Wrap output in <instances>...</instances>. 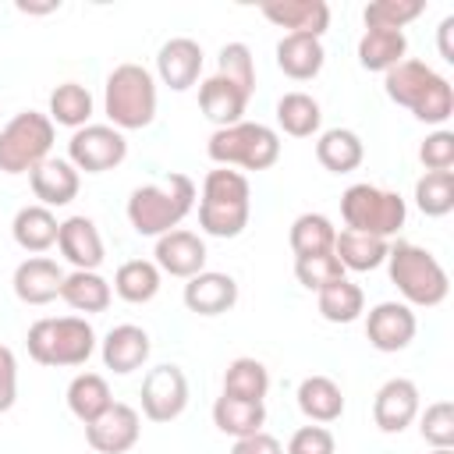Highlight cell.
<instances>
[{"label":"cell","mask_w":454,"mask_h":454,"mask_svg":"<svg viewBox=\"0 0 454 454\" xmlns=\"http://www.w3.org/2000/svg\"><path fill=\"white\" fill-rule=\"evenodd\" d=\"M195 206V181L188 174H170L156 184H142L128 199V223L142 238H160L174 231Z\"/></svg>","instance_id":"obj_1"},{"label":"cell","mask_w":454,"mask_h":454,"mask_svg":"<svg viewBox=\"0 0 454 454\" xmlns=\"http://www.w3.org/2000/svg\"><path fill=\"white\" fill-rule=\"evenodd\" d=\"M248 213H252L248 177L231 167L209 170L199 199V227L213 238H238L248 227Z\"/></svg>","instance_id":"obj_2"},{"label":"cell","mask_w":454,"mask_h":454,"mask_svg":"<svg viewBox=\"0 0 454 454\" xmlns=\"http://www.w3.org/2000/svg\"><path fill=\"white\" fill-rule=\"evenodd\" d=\"M25 344L39 365L71 369V365H85L89 355L96 351V330L85 316H46L28 326Z\"/></svg>","instance_id":"obj_3"},{"label":"cell","mask_w":454,"mask_h":454,"mask_svg":"<svg viewBox=\"0 0 454 454\" xmlns=\"http://www.w3.org/2000/svg\"><path fill=\"white\" fill-rule=\"evenodd\" d=\"M387 270H390V280L394 287L401 291L404 305H422V309H433L447 298L450 291V280H447V270L440 266V259L411 241H397L390 245L387 252Z\"/></svg>","instance_id":"obj_4"},{"label":"cell","mask_w":454,"mask_h":454,"mask_svg":"<svg viewBox=\"0 0 454 454\" xmlns=\"http://www.w3.org/2000/svg\"><path fill=\"white\" fill-rule=\"evenodd\" d=\"M103 110L117 131L149 128L156 117V82L142 64H117L106 74Z\"/></svg>","instance_id":"obj_5"},{"label":"cell","mask_w":454,"mask_h":454,"mask_svg":"<svg viewBox=\"0 0 454 454\" xmlns=\"http://www.w3.org/2000/svg\"><path fill=\"white\" fill-rule=\"evenodd\" d=\"M206 153L220 167L270 170L280 160V135L259 121H238L231 128H216L206 142Z\"/></svg>","instance_id":"obj_6"},{"label":"cell","mask_w":454,"mask_h":454,"mask_svg":"<svg viewBox=\"0 0 454 454\" xmlns=\"http://www.w3.org/2000/svg\"><path fill=\"white\" fill-rule=\"evenodd\" d=\"M340 216L348 223V231H362V234H376V238H390L404 227L408 206L397 192L376 188L369 181L351 184L340 195Z\"/></svg>","instance_id":"obj_7"},{"label":"cell","mask_w":454,"mask_h":454,"mask_svg":"<svg viewBox=\"0 0 454 454\" xmlns=\"http://www.w3.org/2000/svg\"><path fill=\"white\" fill-rule=\"evenodd\" d=\"M53 149V121L39 110L14 114L0 131V170L4 174H32Z\"/></svg>","instance_id":"obj_8"},{"label":"cell","mask_w":454,"mask_h":454,"mask_svg":"<svg viewBox=\"0 0 454 454\" xmlns=\"http://www.w3.org/2000/svg\"><path fill=\"white\" fill-rule=\"evenodd\" d=\"M128 156V138L114 124H85L67 142V163L85 174H103L121 167Z\"/></svg>","instance_id":"obj_9"},{"label":"cell","mask_w":454,"mask_h":454,"mask_svg":"<svg viewBox=\"0 0 454 454\" xmlns=\"http://www.w3.org/2000/svg\"><path fill=\"white\" fill-rule=\"evenodd\" d=\"M188 408V376L181 365H156L142 380V415L149 422H174Z\"/></svg>","instance_id":"obj_10"},{"label":"cell","mask_w":454,"mask_h":454,"mask_svg":"<svg viewBox=\"0 0 454 454\" xmlns=\"http://www.w3.org/2000/svg\"><path fill=\"white\" fill-rule=\"evenodd\" d=\"M138 433H142L138 411L121 401H114L99 419L85 426V440L96 454H128L138 443Z\"/></svg>","instance_id":"obj_11"},{"label":"cell","mask_w":454,"mask_h":454,"mask_svg":"<svg viewBox=\"0 0 454 454\" xmlns=\"http://www.w3.org/2000/svg\"><path fill=\"white\" fill-rule=\"evenodd\" d=\"M415 330H419L415 312L404 301H380L365 316V337H369V344L376 351H387V355L404 351L415 340Z\"/></svg>","instance_id":"obj_12"},{"label":"cell","mask_w":454,"mask_h":454,"mask_svg":"<svg viewBox=\"0 0 454 454\" xmlns=\"http://www.w3.org/2000/svg\"><path fill=\"white\" fill-rule=\"evenodd\" d=\"M419 419V387L404 376L387 380L372 397V422L383 433H404Z\"/></svg>","instance_id":"obj_13"},{"label":"cell","mask_w":454,"mask_h":454,"mask_svg":"<svg viewBox=\"0 0 454 454\" xmlns=\"http://www.w3.org/2000/svg\"><path fill=\"white\" fill-rule=\"evenodd\" d=\"M156 266L160 273H170V277H181V280H192L195 273L206 270V241L184 227H174L167 234L156 238Z\"/></svg>","instance_id":"obj_14"},{"label":"cell","mask_w":454,"mask_h":454,"mask_svg":"<svg viewBox=\"0 0 454 454\" xmlns=\"http://www.w3.org/2000/svg\"><path fill=\"white\" fill-rule=\"evenodd\" d=\"M156 74L167 89L174 92H184L199 82L202 74V46L188 35H177V39H167L156 53Z\"/></svg>","instance_id":"obj_15"},{"label":"cell","mask_w":454,"mask_h":454,"mask_svg":"<svg viewBox=\"0 0 454 454\" xmlns=\"http://www.w3.org/2000/svg\"><path fill=\"white\" fill-rule=\"evenodd\" d=\"M184 305L195 316H223L238 305V280L231 273L202 270L184 284Z\"/></svg>","instance_id":"obj_16"},{"label":"cell","mask_w":454,"mask_h":454,"mask_svg":"<svg viewBox=\"0 0 454 454\" xmlns=\"http://www.w3.org/2000/svg\"><path fill=\"white\" fill-rule=\"evenodd\" d=\"M14 294L25 305H46L53 298H60V284H64V270L46 259V255H28L25 262H18L14 270Z\"/></svg>","instance_id":"obj_17"},{"label":"cell","mask_w":454,"mask_h":454,"mask_svg":"<svg viewBox=\"0 0 454 454\" xmlns=\"http://www.w3.org/2000/svg\"><path fill=\"white\" fill-rule=\"evenodd\" d=\"M149 351H153V340L135 323H121V326H114L103 337V365L110 372H117V376H128V372L142 369L145 358H149Z\"/></svg>","instance_id":"obj_18"},{"label":"cell","mask_w":454,"mask_h":454,"mask_svg":"<svg viewBox=\"0 0 454 454\" xmlns=\"http://www.w3.org/2000/svg\"><path fill=\"white\" fill-rule=\"evenodd\" d=\"M57 248L60 255L74 266V270H99L103 262V238H99V227L89 220V216H67L60 223V234H57Z\"/></svg>","instance_id":"obj_19"},{"label":"cell","mask_w":454,"mask_h":454,"mask_svg":"<svg viewBox=\"0 0 454 454\" xmlns=\"http://www.w3.org/2000/svg\"><path fill=\"white\" fill-rule=\"evenodd\" d=\"M262 18L294 32V35H323L330 28V7L326 0H280V4H262Z\"/></svg>","instance_id":"obj_20"},{"label":"cell","mask_w":454,"mask_h":454,"mask_svg":"<svg viewBox=\"0 0 454 454\" xmlns=\"http://www.w3.org/2000/svg\"><path fill=\"white\" fill-rule=\"evenodd\" d=\"M436 78H440V74H436L429 64L404 57L401 64H394V67L383 74V89H387V96H390L397 106H408V110L415 114Z\"/></svg>","instance_id":"obj_21"},{"label":"cell","mask_w":454,"mask_h":454,"mask_svg":"<svg viewBox=\"0 0 454 454\" xmlns=\"http://www.w3.org/2000/svg\"><path fill=\"white\" fill-rule=\"evenodd\" d=\"M28 181H32V195H35L39 206H46V209L67 206V202L78 195V184H82L78 170H74L67 160H57V156L43 160V163L28 174Z\"/></svg>","instance_id":"obj_22"},{"label":"cell","mask_w":454,"mask_h":454,"mask_svg":"<svg viewBox=\"0 0 454 454\" xmlns=\"http://www.w3.org/2000/svg\"><path fill=\"white\" fill-rule=\"evenodd\" d=\"M199 106H202V114H206L216 128H231V124H238V121L245 117L248 96H245L238 85H231L227 78L209 74L206 82H199Z\"/></svg>","instance_id":"obj_23"},{"label":"cell","mask_w":454,"mask_h":454,"mask_svg":"<svg viewBox=\"0 0 454 454\" xmlns=\"http://www.w3.org/2000/svg\"><path fill=\"white\" fill-rule=\"evenodd\" d=\"M323 60H326V53H323V43L316 35H294V32H287L277 43V67L287 78H294V82L316 78L323 71Z\"/></svg>","instance_id":"obj_24"},{"label":"cell","mask_w":454,"mask_h":454,"mask_svg":"<svg viewBox=\"0 0 454 454\" xmlns=\"http://www.w3.org/2000/svg\"><path fill=\"white\" fill-rule=\"evenodd\" d=\"M11 234H14V241H18V248H25V252H46V248H53L57 245V234H60V223H57V216H53V209H46V206H21L18 213H14V223H11Z\"/></svg>","instance_id":"obj_25"},{"label":"cell","mask_w":454,"mask_h":454,"mask_svg":"<svg viewBox=\"0 0 454 454\" xmlns=\"http://www.w3.org/2000/svg\"><path fill=\"white\" fill-rule=\"evenodd\" d=\"M387 238H376V234H362V231H340L333 238V255L340 259L344 270H355V273H369L376 266L387 262Z\"/></svg>","instance_id":"obj_26"},{"label":"cell","mask_w":454,"mask_h":454,"mask_svg":"<svg viewBox=\"0 0 454 454\" xmlns=\"http://www.w3.org/2000/svg\"><path fill=\"white\" fill-rule=\"evenodd\" d=\"M298 408L305 419L326 426V422H337L344 415V394L340 387L330 380V376H305L298 383Z\"/></svg>","instance_id":"obj_27"},{"label":"cell","mask_w":454,"mask_h":454,"mask_svg":"<svg viewBox=\"0 0 454 454\" xmlns=\"http://www.w3.org/2000/svg\"><path fill=\"white\" fill-rule=\"evenodd\" d=\"M262 422H266V404L262 401H241V397H231V394H220L213 401V426L227 436H234V440L259 433Z\"/></svg>","instance_id":"obj_28"},{"label":"cell","mask_w":454,"mask_h":454,"mask_svg":"<svg viewBox=\"0 0 454 454\" xmlns=\"http://www.w3.org/2000/svg\"><path fill=\"white\" fill-rule=\"evenodd\" d=\"M316 160L330 170V174H351L355 167H362L365 160V145L351 128H330L319 135L316 142Z\"/></svg>","instance_id":"obj_29"},{"label":"cell","mask_w":454,"mask_h":454,"mask_svg":"<svg viewBox=\"0 0 454 454\" xmlns=\"http://www.w3.org/2000/svg\"><path fill=\"white\" fill-rule=\"evenodd\" d=\"M60 298L74 312H103L110 305V298H114V287L96 270H74V273H64Z\"/></svg>","instance_id":"obj_30"},{"label":"cell","mask_w":454,"mask_h":454,"mask_svg":"<svg viewBox=\"0 0 454 454\" xmlns=\"http://www.w3.org/2000/svg\"><path fill=\"white\" fill-rule=\"evenodd\" d=\"M160 291V266L153 259H128L117 266L114 273V294L131 301V305H145L153 301Z\"/></svg>","instance_id":"obj_31"},{"label":"cell","mask_w":454,"mask_h":454,"mask_svg":"<svg viewBox=\"0 0 454 454\" xmlns=\"http://www.w3.org/2000/svg\"><path fill=\"white\" fill-rule=\"evenodd\" d=\"M110 404H114L110 383H106L99 372H78V376L67 383V408H71V415H74L78 422L89 426V422L99 419Z\"/></svg>","instance_id":"obj_32"},{"label":"cell","mask_w":454,"mask_h":454,"mask_svg":"<svg viewBox=\"0 0 454 454\" xmlns=\"http://www.w3.org/2000/svg\"><path fill=\"white\" fill-rule=\"evenodd\" d=\"M408 53V39L404 32H383V28H365L358 39V64L365 71H390L394 64H401Z\"/></svg>","instance_id":"obj_33"},{"label":"cell","mask_w":454,"mask_h":454,"mask_svg":"<svg viewBox=\"0 0 454 454\" xmlns=\"http://www.w3.org/2000/svg\"><path fill=\"white\" fill-rule=\"evenodd\" d=\"M277 124L291 138H309L323 124V110L309 92H284L277 99Z\"/></svg>","instance_id":"obj_34"},{"label":"cell","mask_w":454,"mask_h":454,"mask_svg":"<svg viewBox=\"0 0 454 454\" xmlns=\"http://www.w3.org/2000/svg\"><path fill=\"white\" fill-rule=\"evenodd\" d=\"M53 124H64V128H85L89 117H92V96L85 85L78 82H60L53 92H50V114H46Z\"/></svg>","instance_id":"obj_35"},{"label":"cell","mask_w":454,"mask_h":454,"mask_svg":"<svg viewBox=\"0 0 454 454\" xmlns=\"http://www.w3.org/2000/svg\"><path fill=\"white\" fill-rule=\"evenodd\" d=\"M333 238H337V227L323 213H301V216H294L291 234H287L294 259L298 255H316V252H333Z\"/></svg>","instance_id":"obj_36"},{"label":"cell","mask_w":454,"mask_h":454,"mask_svg":"<svg viewBox=\"0 0 454 454\" xmlns=\"http://www.w3.org/2000/svg\"><path fill=\"white\" fill-rule=\"evenodd\" d=\"M316 305H319V316H323L326 323H355V319L365 312V294H362L358 284H351V280L344 277V280L323 287L319 298H316Z\"/></svg>","instance_id":"obj_37"},{"label":"cell","mask_w":454,"mask_h":454,"mask_svg":"<svg viewBox=\"0 0 454 454\" xmlns=\"http://www.w3.org/2000/svg\"><path fill=\"white\" fill-rule=\"evenodd\" d=\"M266 390H270V372H266V365L259 358L241 355V358H234L227 365V372H223V394L241 397V401H262Z\"/></svg>","instance_id":"obj_38"},{"label":"cell","mask_w":454,"mask_h":454,"mask_svg":"<svg viewBox=\"0 0 454 454\" xmlns=\"http://www.w3.org/2000/svg\"><path fill=\"white\" fill-rule=\"evenodd\" d=\"M415 206L426 216H447L454 209V170H426L415 181Z\"/></svg>","instance_id":"obj_39"},{"label":"cell","mask_w":454,"mask_h":454,"mask_svg":"<svg viewBox=\"0 0 454 454\" xmlns=\"http://www.w3.org/2000/svg\"><path fill=\"white\" fill-rule=\"evenodd\" d=\"M426 11V0H372L362 18L365 28H383V32H401L408 21H415Z\"/></svg>","instance_id":"obj_40"},{"label":"cell","mask_w":454,"mask_h":454,"mask_svg":"<svg viewBox=\"0 0 454 454\" xmlns=\"http://www.w3.org/2000/svg\"><path fill=\"white\" fill-rule=\"evenodd\" d=\"M216 74L227 78L231 85H238L248 99L255 92V60H252V50L245 43H227L216 57Z\"/></svg>","instance_id":"obj_41"},{"label":"cell","mask_w":454,"mask_h":454,"mask_svg":"<svg viewBox=\"0 0 454 454\" xmlns=\"http://www.w3.org/2000/svg\"><path fill=\"white\" fill-rule=\"evenodd\" d=\"M294 277H298V284L301 287H309V291H323V287H330V284H337V280H344V266H340V259L333 255V252H316V255H298L294 259Z\"/></svg>","instance_id":"obj_42"},{"label":"cell","mask_w":454,"mask_h":454,"mask_svg":"<svg viewBox=\"0 0 454 454\" xmlns=\"http://www.w3.org/2000/svg\"><path fill=\"white\" fill-rule=\"evenodd\" d=\"M419 433L433 450L436 447H454V404L450 401L426 404V411L419 415Z\"/></svg>","instance_id":"obj_43"},{"label":"cell","mask_w":454,"mask_h":454,"mask_svg":"<svg viewBox=\"0 0 454 454\" xmlns=\"http://www.w3.org/2000/svg\"><path fill=\"white\" fill-rule=\"evenodd\" d=\"M419 160L426 170H450L454 167V131L436 128L433 135H426V142L419 145Z\"/></svg>","instance_id":"obj_44"},{"label":"cell","mask_w":454,"mask_h":454,"mask_svg":"<svg viewBox=\"0 0 454 454\" xmlns=\"http://www.w3.org/2000/svg\"><path fill=\"white\" fill-rule=\"evenodd\" d=\"M333 450H337V440L326 426H301L287 440V454H333Z\"/></svg>","instance_id":"obj_45"},{"label":"cell","mask_w":454,"mask_h":454,"mask_svg":"<svg viewBox=\"0 0 454 454\" xmlns=\"http://www.w3.org/2000/svg\"><path fill=\"white\" fill-rule=\"evenodd\" d=\"M18 401V358L0 344V411H11Z\"/></svg>","instance_id":"obj_46"},{"label":"cell","mask_w":454,"mask_h":454,"mask_svg":"<svg viewBox=\"0 0 454 454\" xmlns=\"http://www.w3.org/2000/svg\"><path fill=\"white\" fill-rule=\"evenodd\" d=\"M231 454H284V447H280V440L277 436H270V433H252V436H241V440H234V447H231Z\"/></svg>","instance_id":"obj_47"},{"label":"cell","mask_w":454,"mask_h":454,"mask_svg":"<svg viewBox=\"0 0 454 454\" xmlns=\"http://www.w3.org/2000/svg\"><path fill=\"white\" fill-rule=\"evenodd\" d=\"M450 32H454V18H443L440 21V57L447 64H454V46H450Z\"/></svg>","instance_id":"obj_48"},{"label":"cell","mask_w":454,"mask_h":454,"mask_svg":"<svg viewBox=\"0 0 454 454\" xmlns=\"http://www.w3.org/2000/svg\"><path fill=\"white\" fill-rule=\"evenodd\" d=\"M433 454H454V450H450V447H436Z\"/></svg>","instance_id":"obj_49"}]
</instances>
